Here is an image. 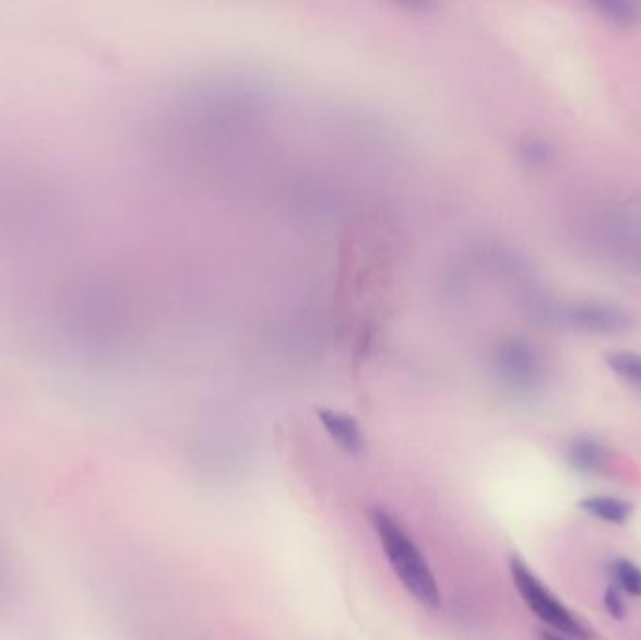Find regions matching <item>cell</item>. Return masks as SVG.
<instances>
[{
  "mask_svg": "<svg viewBox=\"0 0 641 640\" xmlns=\"http://www.w3.org/2000/svg\"><path fill=\"white\" fill-rule=\"evenodd\" d=\"M370 521L376 530L377 540L383 547L384 558L405 592L417 601L418 605L430 611L441 607V590L437 584L436 574L415 540L402 526V522L396 521L381 507L371 509Z\"/></svg>",
  "mask_w": 641,
  "mask_h": 640,
  "instance_id": "cell-1",
  "label": "cell"
},
{
  "mask_svg": "<svg viewBox=\"0 0 641 640\" xmlns=\"http://www.w3.org/2000/svg\"><path fill=\"white\" fill-rule=\"evenodd\" d=\"M510 574L518 594L536 618L572 639H589L587 627L565 607V603L557 600V595L525 566V561L517 556L510 558Z\"/></svg>",
  "mask_w": 641,
  "mask_h": 640,
  "instance_id": "cell-2",
  "label": "cell"
},
{
  "mask_svg": "<svg viewBox=\"0 0 641 640\" xmlns=\"http://www.w3.org/2000/svg\"><path fill=\"white\" fill-rule=\"evenodd\" d=\"M556 320L567 323L569 328L589 331V333H621L630 328V318L621 308L596 303H580L554 310Z\"/></svg>",
  "mask_w": 641,
  "mask_h": 640,
  "instance_id": "cell-3",
  "label": "cell"
},
{
  "mask_svg": "<svg viewBox=\"0 0 641 640\" xmlns=\"http://www.w3.org/2000/svg\"><path fill=\"white\" fill-rule=\"evenodd\" d=\"M313 415L323 427L324 434L336 443L345 453L360 454L366 447L363 427L357 417L345 412L342 407L329 406V404H318L313 406Z\"/></svg>",
  "mask_w": 641,
  "mask_h": 640,
  "instance_id": "cell-4",
  "label": "cell"
},
{
  "mask_svg": "<svg viewBox=\"0 0 641 640\" xmlns=\"http://www.w3.org/2000/svg\"><path fill=\"white\" fill-rule=\"evenodd\" d=\"M567 461L582 474H602L608 470L609 453L598 441L580 438L570 443Z\"/></svg>",
  "mask_w": 641,
  "mask_h": 640,
  "instance_id": "cell-5",
  "label": "cell"
},
{
  "mask_svg": "<svg viewBox=\"0 0 641 640\" xmlns=\"http://www.w3.org/2000/svg\"><path fill=\"white\" fill-rule=\"evenodd\" d=\"M580 507L598 521L608 522V524H625L634 511V506L630 501L612 498V496H591L580 501Z\"/></svg>",
  "mask_w": 641,
  "mask_h": 640,
  "instance_id": "cell-6",
  "label": "cell"
},
{
  "mask_svg": "<svg viewBox=\"0 0 641 640\" xmlns=\"http://www.w3.org/2000/svg\"><path fill=\"white\" fill-rule=\"evenodd\" d=\"M604 360L612 372L641 391V355L634 352H609Z\"/></svg>",
  "mask_w": 641,
  "mask_h": 640,
  "instance_id": "cell-7",
  "label": "cell"
},
{
  "mask_svg": "<svg viewBox=\"0 0 641 640\" xmlns=\"http://www.w3.org/2000/svg\"><path fill=\"white\" fill-rule=\"evenodd\" d=\"M609 571H612L615 584L621 592L632 595V597H641V569L636 566L634 561L619 558V560L612 561Z\"/></svg>",
  "mask_w": 641,
  "mask_h": 640,
  "instance_id": "cell-8",
  "label": "cell"
},
{
  "mask_svg": "<svg viewBox=\"0 0 641 640\" xmlns=\"http://www.w3.org/2000/svg\"><path fill=\"white\" fill-rule=\"evenodd\" d=\"M596 10L615 25H632L640 17L634 4L628 2H601L596 4Z\"/></svg>",
  "mask_w": 641,
  "mask_h": 640,
  "instance_id": "cell-9",
  "label": "cell"
},
{
  "mask_svg": "<svg viewBox=\"0 0 641 640\" xmlns=\"http://www.w3.org/2000/svg\"><path fill=\"white\" fill-rule=\"evenodd\" d=\"M604 607L614 618L622 620L627 614V605H625V597H622L621 590L617 586H608L606 594H604Z\"/></svg>",
  "mask_w": 641,
  "mask_h": 640,
  "instance_id": "cell-10",
  "label": "cell"
},
{
  "mask_svg": "<svg viewBox=\"0 0 641 640\" xmlns=\"http://www.w3.org/2000/svg\"><path fill=\"white\" fill-rule=\"evenodd\" d=\"M541 637H543V639H541V640H562V639H559V637H556V635H554V633H548V631H544V633L541 635Z\"/></svg>",
  "mask_w": 641,
  "mask_h": 640,
  "instance_id": "cell-11",
  "label": "cell"
}]
</instances>
